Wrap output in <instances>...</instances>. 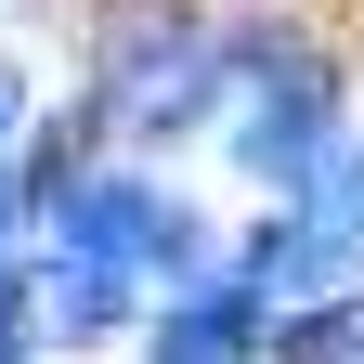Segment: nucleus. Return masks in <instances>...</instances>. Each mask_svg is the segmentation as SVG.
I'll return each mask as SVG.
<instances>
[{
  "instance_id": "nucleus-2",
  "label": "nucleus",
  "mask_w": 364,
  "mask_h": 364,
  "mask_svg": "<svg viewBox=\"0 0 364 364\" xmlns=\"http://www.w3.org/2000/svg\"><path fill=\"white\" fill-rule=\"evenodd\" d=\"M247 338H260V287L235 273V287H208V299H182V312H169L156 364H247Z\"/></svg>"
},
{
  "instance_id": "nucleus-7",
  "label": "nucleus",
  "mask_w": 364,
  "mask_h": 364,
  "mask_svg": "<svg viewBox=\"0 0 364 364\" xmlns=\"http://www.w3.org/2000/svg\"><path fill=\"white\" fill-rule=\"evenodd\" d=\"M14 130H26V91L0 78V221H14Z\"/></svg>"
},
{
  "instance_id": "nucleus-3",
  "label": "nucleus",
  "mask_w": 364,
  "mask_h": 364,
  "mask_svg": "<svg viewBox=\"0 0 364 364\" xmlns=\"http://www.w3.org/2000/svg\"><path fill=\"white\" fill-rule=\"evenodd\" d=\"M39 312H53L39 338H105V326H130V273L117 260H65L53 287H39Z\"/></svg>"
},
{
  "instance_id": "nucleus-1",
  "label": "nucleus",
  "mask_w": 364,
  "mask_h": 364,
  "mask_svg": "<svg viewBox=\"0 0 364 364\" xmlns=\"http://www.w3.org/2000/svg\"><path fill=\"white\" fill-rule=\"evenodd\" d=\"M221 39L196 26V14H169V26H130L105 65H91V117H117V130H196L208 105H221Z\"/></svg>"
},
{
  "instance_id": "nucleus-4",
  "label": "nucleus",
  "mask_w": 364,
  "mask_h": 364,
  "mask_svg": "<svg viewBox=\"0 0 364 364\" xmlns=\"http://www.w3.org/2000/svg\"><path fill=\"white\" fill-rule=\"evenodd\" d=\"M287 364H364V299H326V312H299L287 338H273Z\"/></svg>"
},
{
  "instance_id": "nucleus-6",
  "label": "nucleus",
  "mask_w": 364,
  "mask_h": 364,
  "mask_svg": "<svg viewBox=\"0 0 364 364\" xmlns=\"http://www.w3.org/2000/svg\"><path fill=\"white\" fill-rule=\"evenodd\" d=\"M26 338H39V299L14 287V273H0V364H26Z\"/></svg>"
},
{
  "instance_id": "nucleus-5",
  "label": "nucleus",
  "mask_w": 364,
  "mask_h": 364,
  "mask_svg": "<svg viewBox=\"0 0 364 364\" xmlns=\"http://www.w3.org/2000/svg\"><path fill=\"white\" fill-rule=\"evenodd\" d=\"M299 221H326V235H364V156H338V182H326Z\"/></svg>"
}]
</instances>
